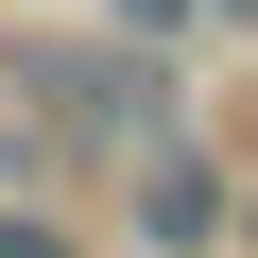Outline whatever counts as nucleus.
Wrapping results in <instances>:
<instances>
[{"label":"nucleus","mask_w":258,"mask_h":258,"mask_svg":"<svg viewBox=\"0 0 258 258\" xmlns=\"http://www.w3.org/2000/svg\"><path fill=\"white\" fill-rule=\"evenodd\" d=\"M138 224H155V241H207V224H224V172H207V155H172V172L138 189Z\"/></svg>","instance_id":"1"},{"label":"nucleus","mask_w":258,"mask_h":258,"mask_svg":"<svg viewBox=\"0 0 258 258\" xmlns=\"http://www.w3.org/2000/svg\"><path fill=\"white\" fill-rule=\"evenodd\" d=\"M0 258H52V224H0Z\"/></svg>","instance_id":"2"},{"label":"nucleus","mask_w":258,"mask_h":258,"mask_svg":"<svg viewBox=\"0 0 258 258\" xmlns=\"http://www.w3.org/2000/svg\"><path fill=\"white\" fill-rule=\"evenodd\" d=\"M224 18H258V0H224Z\"/></svg>","instance_id":"3"}]
</instances>
